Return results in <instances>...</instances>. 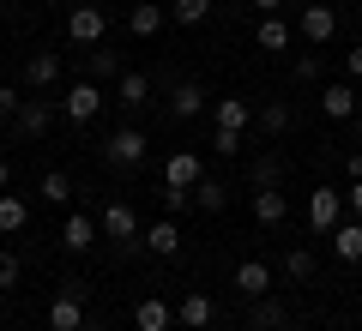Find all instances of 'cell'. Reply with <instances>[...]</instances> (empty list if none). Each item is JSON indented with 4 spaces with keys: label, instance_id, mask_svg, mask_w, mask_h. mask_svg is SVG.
<instances>
[{
    "label": "cell",
    "instance_id": "cell-1",
    "mask_svg": "<svg viewBox=\"0 0 362 331\" xmlns=\"http://www.w3.org/2000/svg\"><path fill=\"white\" fill-rule=\"evenodd\" d=\"M49 331H90L85 325V283H61V295L49 301Z\"/></svg>",
    "mask_w": 362,
    "mask_h": 331
},
{
    "label": "cell",
    "instance_id": "cell-2",
    "mask_svg": "<svg viewBox=\"0 0 362 331\" xmlns=\"http://www.w3.org/2000/svg\"><path fill=\"white\" fill-rule=\"evenodd\" d=\"M61 109H66V121H97L103 115V85L97 78H78V85H66V97H61Z\"/></svg>",
    "mask_w": 362,
    "mask_h": 331
},
{
    "label": "cell",
    "instance_id": "cell-3",
    "mask_svg": "<svg viewBox=\"0 0 362 331\" xmlns=\"http://www.w3.org/2000/svg\"><path fill=\"white\" fill-rule=\"evenodd\" d=\"M145 151H151V139H145L139 127H115V133H109V145H103V157H109L115 169H139Z\"/></svg>",
    "mask_w": 362,
    "mask_h": 331
},
{
    "label": "cell",
    "instance_id": "cell-4",
    "mask_svg": "<svg viewBox=\"0 0 362 331\" xmlns=\"http://www.w3.org/2000/svg\"><path fill=\"white\" fill-rule=\"evenodd\" d=\"M97 229H103V241L127 247L133 235H139V217H133V205H127V199H109L103 211H97Z\"/></svg>",
    "mask_w": 362,
    "mask_h": 331
},
{
    "label": "cell",
    "instance_id": "cell-5",
    "mask_svg": "<svg viewBox=\"0 0 362 331\" xmlns=\"http://www.w3.org/2000/svg\"><path fill=\"white\" fill-rule=\"evenodd\" d=\"M308 223H314V235H332L338 223H344V193L338 187H314L308 193Z\"/></svg>",
    "mask_w": 362,
    "mask_h": 331
},
{
    "label": "cell",
    "instance_id": "cell-6",
    "mask_svg": "<svg viewBox=\"0 0 362 331\" xmlns=\"http://www.w3.org/2000/svg\"><path fill=\"white\" fill-rule=\"evenodd\" d=\"M199 181H206V163H199V151H175L163 163V187H175V193H194Z\"/></svg>",
    "mask_w": 362,
    "mask_h": 331
},
{
    "label": "cell",
    "instance_id": "cell-7",
    "mask_svg": "<svg viewBox=\"0 0 362 331\" xmlns=\"http://www.w3.org/2000/svg\"><path fill=\"white\" fill-rule=\"evenodd\" d=\"M66 37H73V42H103L109 37L103 6H73V13H66Z\"/></svg>",
    "mask_w": 362,
    "mask_h": 331
},
{
    "label": "cell",
    "instance_id": "cell-8",
    "mask_svg": "<svg viewBox=\"0 0 362 331\" xmlns=\"http://www.w3.org/2000/svg\"><path fill=\"white\" fill-rule=\"evenodd\" d=\"M175 319H181L187 331H206L211 319H218V301H211L206 289H187V295H181V307H175Z\"/></svg>",
    "mask_w": 362,
    "mask_h": 331
},
{
    "label": "cell",
    "instance_id": "cell-9",
    "mask_svg": "<svg viewBox=\"0 0 362 331\" xmlns=\"http://www.w3.org/2000/svg\"><path fill=\"white\" fill-rule=\"evenodd\" d=\"M97 235H103V229H97V217H66V223H61V247H66V253H90V247H97Z\"/></svg>",
    "mask_w": 362,
    "mask_h": 331
},
{
    "label": "cell",
    "instance_id": "cell-10",
    "mask_svg": "<svg viewBox=\"0 0 362 331\" xmlns=\"http://www.w3.org/2000/svg\"><path fill=\"white\" fill-rule=\"evenodd\" d=\"M284 217H290L284 193H278V187H254V223H259V229H278Z\"/></svg>",
    "mask_w": 362,
    "mask_h": 331
},
{
    "label": "cell",
    "instance_id": "cell-11",
    "mask_svg": "<svg viewBox=\"0 0 362 331\" xmlns=\"http://www.w3.org/2000/svg\"><path fill=\"white\" fill-rule=\"evenodd\" d=\"M320 115L326 121H356V90H350V78H338V85L320 90Z\"/></svg>",
    "mask_w": 362,
    "mask_h": 331
},
{
    "label": "cell",
    "instance_id": "cell-12",
    "mask_svg": "<svg viewBox=\"0 0 362 331\" xmlns=\"http://www.w3.org/2000/svg\"><path fill=\"white\" fill-rule=\"evenodd\" d=\"M18 133H25V139H42V133L54 127V102H42V97H30V102H18Z\"/></svg>",
    "mask_w": 362,
    "mask_h": 331
},
{
    "label": "cell",
    "instance_id": "cell-13",
    "mask_svg": "<svg viewBox=\"0 0 362 331\" xmlns=\"http://www.w3.org/2000/svg\"><path fill=\"white\" fill-rule=\"evenodd\" d=\"M302 37H308V42H332V37H338V13L326 6V0L302 6Z\"/></svg>",
    "mask_w": 362,
    "mask_h": 331
},
{
    "label": "cell",
    "instance_id": "cell-14",
    "mask_svg": "<svg viewBox=\"0 0 362 331\" xmlns=\"http://www.w3.org/2000/svg\"><path fill=\"white\" fill-rule=\"evenodd\" d=\"M169 115H175V121H194V115H206V85L181 78V85L169 90Z\"/></svg>",
    "mask_w": 362,
    "mask_h": 331
},
{
    "label": "cell",
    "instance_id": "cell-15",
    "mask_svg": "<svg viewBox=\"0 0 362 331\" xmlns=\"http://www.w3.org/2000/svg\"><path fill=\"white\" fill-rule=\"evenodd\" d=\"M235 289H242L247 301L272 295V265H266V259H242V265H235Z\"/></svg>",
    "mask_w": 362,
    "mask_h": 331
},
{
    "label": "cell",
    "instance_id": "cell-16",
    "mask_svg": "<svg viewBox=\"0 0 362 331\" xmlns=\"http://www.w3.org/2000/svg\"><path fill=\"white\" fill-rule=\"evenodd\" d=\"M133 325H139V331H169V325H175V307L157 301V295H145V301L133 307Z\"/></svg>",
    "mask_w": 362,
    "mask_h": 331
},
{
    "label": "cell",
    "instance_id": "cell-17",
    "mask_svg": "<svg viewBox=\"0 0 362 331\" xmlns=\"http://www.w3.org/2000/svg\"><path fill=\"white\" fill-rule=\"evenodd\" d=\"M54 78H61V54H54V49H42V54H30V61H25V85L49 90Z\"/></svg>",
    "mask_w": 362,
    "mask_h": 331
},
{
    "label": "cell",
    "instance_id": "cell-18",
    "mask_svg": "<svg viewBox=\"0 0 362 331\" xmlns=\"http://www.w3.org/2000/svg\"><path fill=\"white\" fill-rule=\"evenodd\" d=\"M115 102L121 109H145V102H151V78L145 73H121L115 78Z\"/></svg>",
    "mask_w": 362,
    "mask_h": 331
},
{
    "label": "cell",
    "instance_id": "cell-19",
    "mask_svg": "<svg viewBox=\"0 0 362 331\" xmlns=\"http://www.w3.org/2000/svg\"><path fill=\"white\" fill-rule=\"evenodd\" d=\"M211 115H218V127H235V133L254 127V109H247L242 97H218V102H211Z\"/></svg>",
    "mask_w": 362,
    "mask_h": 331
},
{
    "label": "cell",
    "instance_id": "cell-20",
    "mask_svg": "<svg viewBox=\"0 0 362 331\" xmlns=\"http://www.w3.org/2000/svg\"><path fill=\"white\" fill-rule=\"evenodd\" d=\"M163 6H157V0H139V6H133V13H127V30H133V37H157V30H163Z\"/></svg>",
    "mask_w": 362,
    "mask_h": 331
},
{
    "label": "cell",
    "instance_id": "cell-21",
    "mask_svg": "<svg viewBox=\"0 0 362 331\" xmlns=\"http://www.w3.org/2000/svg\"><path fill=\"white\" fill-rule=\"evenodd\" d=\"M332 253L344 265H362V223H338L332 229Z\"/></svg>",
    "mask_w": 362,
    "mask_h": 331
},
{
    "label": "cell",
    "instance_id": "cell-22",
    "mask_svg": "<svg viewBox=\"0 0 362 331\" xmlns=\"http://www.w3.org/2000/svg\"><path fill=\"white\" fill-rule=\"evenodd\" d=\"M145 247H151L157 259L181 253V229H175V223H169V217H163V223H151V229H145Z\"/></svg>",
    "mask_w": 362,
    "mask_h": 331
},
{
    "label": "cell",
    "instance_id": "cell-23",
    "mask_svg": "<svg viewBox=\"0 0 362 331\" xmlns=\"http://www.w3.org/2000/svg\"><path fill=\"white\" fill-rule=\"evenodd\" d=\"M25 223H30V205L18 193H0V235H18Z\"/></svg>",
    "mask_w": 362,
    "mask_h": 331
},
{
    "label": "cell",
    "instance_id": "cell-24",
    "mask_svg": "<svg viewBox=\"0 0 362 331\" xmlns=\"http://www.w3.org/2000/svg\"><path fill=\"white\" fill-rule=\"evenodd\" d=\"M254 49H266V54L290 49V25H284V18H259V30H254Z\"/></svg>",
    "mask_w": 362,
    "mask_h": 331
},
{
    "label": "cell",
    "instance_id": "cell-25",
    "mask_svg": "<svg viewBox=\"0 0 362 331\" xmlns=\"http://www.w3.org/2000/svg\"><path fill=\"white\" fill-rule=\"evenodd\" d=\"M85 78H97V85H103V78H121V54L115 49H90L85 54Z\"/></svg>",
    "mask_w": 362,
    "mask_h": 331
},
{
    "label": "cell",
    "instance_id": "cell-26",
    "mask_svg": "<svg viewBox=\"0 0 362 331\" xmlns=\"http://www.w3.org/2000/svg\"><path fill=\"white\" fill-rule=\"evenodd\" d=\"M284 325H290L284 301H272V295H259V301H254V331H284Z\"/></svg>",
    "mask_w": 362,
    "mask_h": 331
},
{
    "label": "cell",
    "instance_id": "cell-27",
    "mask_svg": "<svg viewBox=\"0 0 362 331\" xmlns=\"http://www.w3.org/2000/svg\"><path fill=\"white\" fill-rule=\"evenodd\" d=\"M194 205H199L206 217H218L223 205H230V187H223V181H199V187H194Z\"/></svg>",
    "mask_w": 362,
    "mask_h": 331
},
{
    "label": "cell",
    "instance_id": "cell-28",
    "mask_svg": "<svg viewBox=\"0 0 362 331\" xmlns=\"http://www.w3.org/2000/svg\"><path fill=\"white\" fill-rule=\"evenodd\" d=\"M314 265H320V259H314L308 247H290V253H284V277H296V283H308Z\"/></svg>",
    "mask_w": 362,
    "mask_h": 331
},
{
    "label": "cell",
    "instance_id": "cell-29",
    "mask_svg": "<svg viewBox=\"0 0 362 331\" xmlns=\"http://www.w3.org/2000/svg\"><path fill=\"white\" fill-rule=\"evenodd\" d=\"M169 18H175V25H206V18H211V0H175Z\"/></svg>",
    "mask_w": 362,
    "mask_h": 331
},
{
    "label": "cell",
    "instance_id": "cell-30",
    "mask_svg": "<svg viewBox=\"0 0 362 331\" xmlns=\"http://www.w3.org/2000/svg\"><path fill=\"white\" fill-rule=\"evenodd\" d=\"M37 193H42V199H49V205H66V199H73V181H66L61 169H49V175H42V187H37Z\"/></svg>",
    "mask_w": 362,
    "mask_h": 331
},
{
    "label": "cell",
    "instance_id": "cell-31",
    "mask_svg": "<svg viewBox=\"0 0 362 331\" xmlns=\"http://www.w3.org/2000/svg\"><path fill=\"white\" fill-rule=\"evenodd\" d=\"M259 127L266 133H290V102H266V109H259Z\"/></svg>",
    "mask_w": 362,
    "mask_h": 331
},
{
    "label": "cell",
    "instance_id": "cell-32",
    "mask_svg": "<svg viewBox=\"0 0 362 331\" xmlns=\"http://www.w3.org/2000/svg\"><path fill=\"white\" fill-rule=\"evenodd\" d=\"M242 133H235V127H218V133H211V151H218V157H235V151H242Z\"/></svg>",
    "mask_w": 362,
    "mask_h": 331
},
{
    "label": "cell",
    "instance_id": "cell-33",
    "mask_svg": "<svg viewBox=\"0 0 362 331\" xmlns=\"http://www.w3.org/2000/svg\"><path fill=\"white\" fill-rule=\"evenodd\" d=\"M254 187H278V163H272V157L254 163Z\"/></svg>",
    "mask_w": 362,
    "mask_h": 331
},
{
    "label": "cell",
    "instance_id": "cell-34",
    "mask_svg": "<svg viewBox=\"0 0 362 331\" xmlns=\"http://www.w3.org/2000/svg\"><path fill=\"white\" fill-rule=\"evenodd\" d=\"M314 78H320V61H314V54H302V61H296V85H314Z\"/></svg>",
    "mask_w": 362,
    "mask_h": 331
},
{
    "label": "cell",
    "instance_id": "cell-35",
    "mask_svg": "<svg viewBox=\"0 0 362 331\" xmlns=\"http://www.w3.org/2000/svg\"><path fill=\"white\" fill-rule=\"evenodd\" d=\"M18 102H25V97H13V85H0V121H13Z\"/></svg>",
    "mask_w": 362,
    "mask_h": 331
},
{
    "label": "cell",
    "instance_id": "cell-36",
    "mask_svg": "<svg viewBox=\"0 0 362 331\" xmlns=\"http://www.w3.org/2000/svg\"><path fill=\"white\" fill-rule=\"evenodd\" d=\"M13 283H18V259L0 253V289H13Z\"/></svg>",
    "mask_w": 362,
    "mask_h": 331
},
{
    "label": "cell",
    "instance_id": "cell-37",
    "mask_svg": "<svg viewBox=\"0 0 362 331\" xmlns=\"http://www.w3.org/2000/svg\"><path fill=\"white\" fill-rule=\"evenodd\" d=\"M344 205H350V211L362 217V181H350V193H344Z\"/></svg>",
    "mask_w": 362,
    "mask_h": 331
},
{
    "label": "cell",
    "instance_id": "cell-38",
    "mask_svg": "<svg viewBox=\"0 0 362 331\" xmlns=\"http://www.w3.org/2000/svg\"><path fill=\"white\" fill-rule=\"evenodd\" d=\"M344 66H350V78H362V49H344Z\"/></svg>",
    "mask_w": 362,
    "mask_h": 331
},
{
    "label": "cell",
    "instance_id": "cell-39",
    "mask_svg": "<svg viewBox=\"0 0 362 331\" xmlns=\"http://www.w3.org/2000/svg\"><path fill=\"white\" fill-rule=\"evenodd\" d=\"M344 169H350V181H362V151H350V157H344Z\"/></svg>",
    "mask_w": 362,
    "mask_h": 331
},
{
    "label": "cell",
    "instance_id": "cell-40",
    "mask_svg": "<svg viewBox=\"0 0 362 331\" xmlns=\"http://www.w3.org/2000/svg\"><path fill=\"white\" fill-rule=\"evenodd\" d=\"M13 187V163H6V157H0V193Z\"/></svg>",
    "mask_w": 362,
    "mask_h": 331
},
{
    "label": "cell",
    "instance_id": "cell-41",
    "mask_svg": "<svg viewBox=\"0 0 362 331\" xmlns=\"http://www.w3.org/2000/svg\"><path fill=\"white\" fill-rule=\"evenodd\" d=\"M278 6H284V0H254V13H266V18L278 13Z\"/></svg>",
    "mask_w": 362,
    "mask_h": 331
},
{
    "label": "cell",
    "instance_id": "cell-42",
    "mask_svg": "<svg viewBox=\"0 0 362 331\" xmlns=\"http://www.w3.org/2000/svg\"><path fill=\"white\" fill-rule=\"evenodd\" d=\"M356 145H362V115H356Z\"/></svg>",
    "mask_w": 362,
    "mask_h": 331
},
{
    "label": "cell",
    "instance_id": "cell-43",
    "mask_svg": "<svg viewBox=\"0 0 362 331\" xmlns=\"http://www.w3.org/2000/svg\"><path fill=\"white\" fill-rule=\"evenodd\" d=\"M356 13H362V0H356Z\"/></svg>",
    "mask_w": 362,
    "mask_h": 331
},
{
    "label": "cell",
    "instance_id": "cell-44",
    "mask_svg": "<svg viewBox=\"0 0 362 331\" xmlns=\"http://www.w3.org/2000/svg\"><path fill=\"white\" fill-rule=\"evenodd\" d=\"M223 331H235V325H223Z\"/></svg>",
    "mask_w": 362,
    "mask_h": 331
}]
</instances>
